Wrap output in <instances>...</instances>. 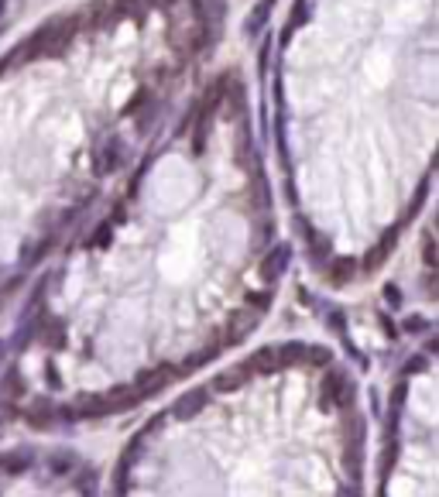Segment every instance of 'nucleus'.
<instances>
[{
  "label": "nucleus",
  "instance_id": "nucleus-21",
  "mask_svg": "<svg viewBox=\"0 0 439 497\" xmlns=\"http://www.w3.org/2000/svg\"><path fill=\"white\" fill-rule=\"evenodd\" d=\"M45 378H48V388H62V378H58V370L52 360L45 363Z\"/></svg>",
  "mask_w": 439,
  "mask_h": 497
},
{
  "label": "nucleus",
  "instance_id": "nucleus-9",
  "mask_svg": "<svg viewBox=\"0 0 439 497\" xmlns=\"http://www.w3.org/2000/svg\"><path fill=\"white\" fill-rule=\"evenodd\" d=\"M24 419H28V425H35V429H48V425H55V408L45 402V398H38L35 408L24 412Z\"/></svg>",
  "mask_w": 439,
  "mask_h": 497
},
{
  "label": "nucleus",
  "instance_id": "nucleus-1",
  "mask_svg": "<svg viewBox=\"0 0 439 497\" xmlns=\"http://www.w3.org/2000/svg\"><path fill=\"white\" fill-rule=\"evenodd\" d=\"M76 35V21L73 18H55L48 24H41L38 31L31 38L18 45V55L21 62H35V58H52V55H62L69 48V41Z\"/></svg>",
  "mask_w": 439,
  "mask_h": 497
},
{
  "label": "nucleus",
  "instance_id": "nucleus-8",
  "mask_svg": "<svg viewBox=\"0 0 439 497\" xmlns=\"http://www.w3.org/2000/svg\"><path fill=\"white\" fill-rule=\"evenodd\" d=\"M288 257H292V250H288L285 244H278V250H275V254H268V257H265V268H261V278H265L268 285H271V282H278V278L285 274V268H288Z\"/></svg>",
  "mask_w": 439,
  "mask_h": 497
},
{
  "label": "nucleus",
  "instance_id": "nucleus-12",
  "mask_svg": "<svg viewBox=\"0 0 439 497\" xmlns=\"http://www.w3.org/2000/svg\"><path fill=\"white\" fill-rule=\"evenodd\" d=\"M271 7H275V0H261L254 11H250V18H248V24H244V35H261V28H265V21H268V14H271Z\"/></svg>",
  "mask_w": 439,
  "mask_h": 497
},
{
  "label": "nucleus",
  "instance_id": "nucleus-11",
  "mask_svg": "<svg viewBox=\"0 0 439 497\" xmlns=\"http://www.w3.org/2000/svg\"><path fill=\"white\" fill-rule=\"evenodd\" d=\"M120 158H124V144L120 141H110L103 151H100V175H107V172H117L120 169Z\"/></svg>",
  "mask_w": 439,
  "mask_h": 497
},
{
  "label": "nucleus",
  "instance_id": "nucleus-20",
  "mask_svg": "<svg viewBox=\"0 0 439 497\" xmlns=\"http://www.w3.org/2000/svg\"><path fill=\"white\" fill-rule=\"evenodd\" d=\"M268 302H271V295H268V292H258V295H250V299H248V306H254L258 312H268Z\"/></svg>",
  "mask_w": 439,
  "mask_h": 497
},
{
  "label": "nucleus",
  "instance_id": "nucleus-10",
  "mask_svg": "<svg viewBox=\"0 0 439 497\" xmlns=\"http://www.w3.org/2000/svg\"><path fill=\"white\" fill-rule=\"evenodd\" d=\"M357 271H361V264H357L354 257H337V261L329 264V282H333V285H347Z\"/></svg>",
  "mask_w": 439,
  "mask_h": 497
},
{
  "label": "nucleus",
  "instance_id": "nucleus-7",
  "mask_svg": "<svg viewBox=\"0 0 439 497\" xmlns=\"http://www.w3.org/2000/svg\"><path fill=\"white\" fill-rule=\"evenodd\" d=\"M31 466H35V449H14V453L0 456V474H11V477H18Z\"/></svg>",
  "mask_w": 439,
  "mask_h": 497
},
{
  "label": "nucleus",
  "instance_id": "nucleus-15",
  "mask_svg": "<svg viewBox=\"0 0 439 497\" xmlns=\"http://www.w3.org/2000/svg\"><path fill=\"white\" fill-rule=\"evenodd\" d=\"M110 240H114V227H110V223H100V227H96V233L90 237V247L103 250L107 244H110Z\"/></svg>",
  "mask_w": 439,
  "mask_h": 497
},
{
  "label": "nucleus",
  "instance_id": "nucleus-2",
  "mask_svg": "<svg viewBox=\"0 0 439 497\" xmlns=\"http://www.w3.org/2000/svg\"><path fill=\"white\" fill-rule=\"evenodd\" d=\"M220 100H223V82L210 86V90H206V96H203V103H199V117H196V141H192V151H196V154H203V148H206L210 124H213L216 107H220Z\"/></svg>",
  "mask_w": 439,
  "mask_h": 497
},
{
  "label": "nucleus",
  "instance_id": "nucleus-5",
  "mask_svg": "<svg viewBox=\"0 0 439 497\" xmlns=\"http://www.w3.org/2000/svg\"><path fill=\"white\" fill-rule=\"evenodd\" d=\"M261 316H265V312H258L254 306H248L244 312H240V316H237V319H233V323H230L227 336H223V343L233 346V343H240L244 336H250V333L258 329V319H261Z\"/></svg>",
  "mask_w": 439,
  "mask_h": 497
},
{
  "label": "nucleus",
  "instance_id": "nucleus-18",
  "mask_svg": "<svg viewBox=\"0 0 439 497\" xmlns=\"http://www.w3.org/2000/svg\"><path fill=\"white\" fill-rule=\"evenodd\" d=\"M69 466H73V453H58V456H52V474H69Z\"/></svg>",
  "mask_w": 439,
  "mask_h": 497
},
{
  "label": "nucleus",
  "instance_id": "nucleus-4",
  "mask_svg": "<svg viewBox=\"0 0 439 497\" xmlns=\"http://www.w3.org/2000/svg\"><path fill=\"white\" fill-rule=\"evenodd\" d=\"M398 233H401V223H395V227L388 230V233H384L381 240H378V244L371 247V254L364 257V264H361V268L367 271V274H371V271L378 268V264H381L384 257H391V250H395V244H398Z\"/></svg>",
  "mask_w": 439,
  "mask_h": 497
},
{
  "label": "nucleus",
  "instance_id": "nucleus-22",
  "mask_svg": "<svg viewBox=\"0 0 439 497\" xmlns=\"http://www.w3.org/2000/svg\"><path fill=\"white\" fill-rule=\"evenodd\" d=\"M384 295H388V302H391V306H401V292L395 285H384Z\"/></svg>",
  "mask_w": 439,
  "mask_h": 497
},
{
  "label": "nucleus",
  "instance_id": "nucleus-6",
  "mask_svg": "<svg viewBox=\"0 0 439 497\" xmlns=\"http://www.w3.org/2000/svg\"><path fill=\"white\" fill-rule=\"evenodd\" d=\"M210 402V391L206 388H196L189 395H182L179 402H175V419H192V415H199L203 408Z\"/></svg>",
  "mask_w": 439,
  "mask_h": 497
},
{
  "label": "nucleus",
  "instance_id": "nucleus-16",
  "mask_svg": "<svg viewBox=\"0 0 439 497\" xmlns=\"http://www.w3.org/2000/svg\"><path fill=\"white\" fill-rule=\"evenodd\" d=\"M422 261H425V271H429V274L436 271V244H433V233H425V240H422Z\"/></svg>",
  "mask_w": 439,
  "mask_h": 497
},
{
  "label": "nucleus",
  "instance_id": "nucleus-3",
  "mask_svg": "<svg viewBox=\"0 0 439 497\" xmlns=\"http://www.w3.org/2000/svg\"><path fill=\"white\" fill-rule=\"evenodd\" d=\"M347 398H350V381H347L344 374H326L323 395H319V402H323L326 412H329V408H340Z\"/></svg>",
  "mask_w": 439,
  "mask_h": 497
},
{
  "label": "nucleus",
  "instance_id": "nucleus-14",
  "mask_svg": "<svg viewBox=\"0 0 439 497\" xmlns=\"http://www.w3.org/2000/svg\"><path fill=\"white\" fill-rule=\"evenodd\" d=\"M38 333H45V343H48V346H58V350L65 346V323H62V319H55V323H48V319H45Z\"/></svg>",
  "mask_w": 439,
  "mask_h": 497
},
{
  "label": "nucleus",
  "instance_id": "nucleus-13",
  "mask_svg": "<svg viewBox=\"0 0 439 497\" xmlns=\"http://www.w3.org/2000/svg\"><path fill=\"white\" fill-rule=\"evenodd\" d=\"M248 378H250L248 370H244V367H237V370H227V374H220V378L213 381V388H216V391H237V388L248 381Z\"/></svg>",
  "mask_w": 439,
  "mask_h": 497
},
{
  "label": "nucleus",
  "instance_id": "nucleus-19",
  "mask_svg": "<svg viewBox=\"0 0 439 497\" xmlns=\"http://www.w3.org/2000/svg\"><path fill=\"white\" fill-rule=\"evenodd\" d=\"M425 329H429V319H425V316H408V319H405V333H416V336H419Z\"/></svg>",
  "mask_w": 439,
  "mask_h": 497
},
{
  "label": "nucleus",
  "instance_id": "nucleus-23",
  "mask_svg": "<svg viewBox=\"0 0 439 497\" xmlns=\"http://www.w3.org/2000/svg\"><path fill=\"white\" fill-rule=\"evenodd\" d=\"M4 350H7V343H0V357H4Z\"/></svg>",
  "mask_w": 439,
  "mask_h": 497
},
{
  "label": "nucleus",
  "instance_id": "nucleus-17",
  "mask_svg": "<svg viewBox=\"0 0 439 497\" xmlns=\"http://www.w3.org/2000/svg\"><path fill=\"white\" fill-rule=\"evenodd\" d=\"M4 388H7V395H11V398L24 395V384H21V370H18V367H11V370H7V381H4Z\"/></svg>",
  "mask_w": 439,
  "mask_h": 497
}]
</instances>
